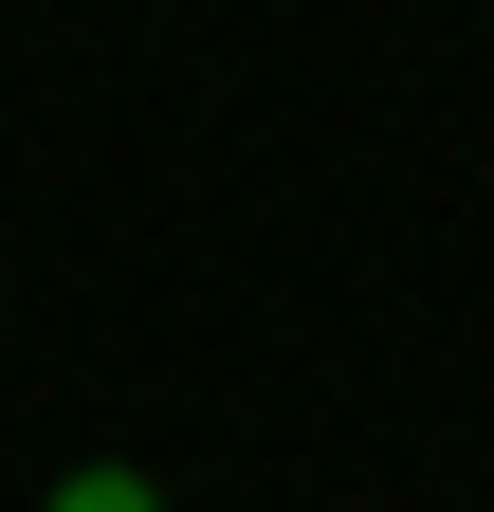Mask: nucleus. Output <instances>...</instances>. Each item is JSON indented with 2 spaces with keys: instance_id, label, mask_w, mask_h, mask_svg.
Here are the masks:
<instances>
[{
  "instance_id": "1",
  "label": "nucleus",
  "mask_w": 494,
  "mask_h": 512,
  "mask_svg": "<svg viewBox=\"0 0 494 512\" xmlns=\"http://www.w3.org/2000/svg\"><path fill=\"white\" fill-rule=\"evenodd\" d=\"M37 512H165V494H147V476H129V458H92V476H55V494H37Z\"/></svg>"
}]
</instances>
